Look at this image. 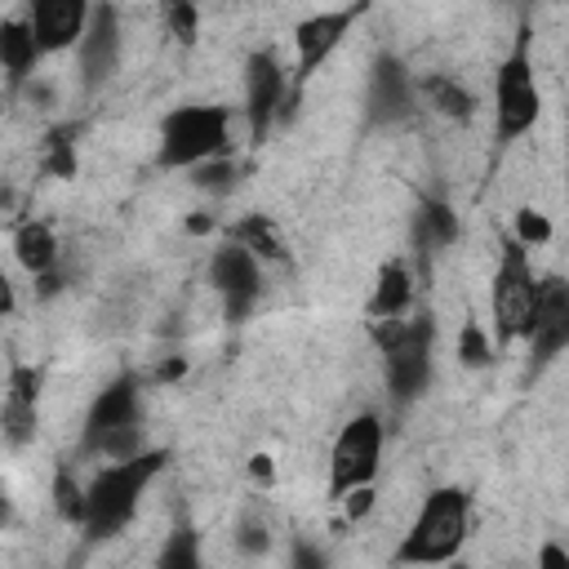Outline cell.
Instances as JSON below:
<instances>
[{"label": "cell", "instance_id": "484cf974", "mask_svg": "<svg viewBox=\"0 0 569 569\" xmlns=\"http://www.w3.org/2000/svg\"><path fill=\"white\" fill-rule=\"evenodd\" d=\"M458 360H462L467 369H485V365L493 360V338H489L476 320H467L462 333H458Z\"/></svg>", "mask_w": 569, "mask_h": 569}, {"label": "cell", "instance_id": "30bf717a", "mask_svg": "<svg viewBox=\"0 0 569 569\" xmlns=\"http://www.w3.org/2000/svg\"><path fill=\"white\" fill-rule=\"evenodd\" d=\"M356 18H360V9H325V13H311L302 27H298V36H293V44H298V67H293V76H289V98L298 102V93H302V84L329 62V53L342 44V36L356 27Z\"/></svg>", "mask_w": 569, "mask_h": 569}, {"label": "cell", "instance_id": "d590c367", "mask_svg": "<svg viewBox=\"0 0 569 569\" xmlns=\"http://www.w3.org/2000/svg\"><path fill=\"white\" fill-rule=\"evenodd\" d=\"M13 525V498H9V485L0 480V529H9Z\"/></svg>", "mask_w": 569, "mask_h": 569}, {"label": "cell", "instance_id": "836d02e7", "mask_svg": "<svg viewBox=\"0 0 569 569\" xmlns=\"http://www.w3.org/2000/svg\"><path fill=\"white\" fill-rule=\"evenodd\" d=\"M13 307H18L13 280H9V276H4V267H0V316H13Z\"/></svg>", "mask_w": 569, "mask_h": 569}, {"label": "cell", "instance_id": "5bb4252c", "mask_svg": "<svg viewBox=\"0 0 569 569\" xmlns=\"http://www.w3.org/2000/svg\"><path fill=\"white\" fill-rule=\"evenodd\" d=\"M84 22H89L84 0H31V9H27V27H31L40 53H58V49L80 44Z\"/></svg>", "mask_w": 569, "mask_h": 569}, {"label": "cell", "instance_id": "f546056e", "mask_svg": "<svg viewBox=\"0 0 569 569\" xmlns=\"http://www.w3.org/2000/svg\"><path fill=\"white\" fill-rule=\"evenodd\" d=\"M236 542H240V551H249V556H262V551L271 547V533H267V525H258V520H240V529H236Z\"/></svg>", "mask_w": 569, "mask_h": 569}, {"label": "cell", "instance_id": "8992f818", "mask_svg": "<svg viewBox=\"0 0 569 569\" xmlns=\"http://www.w3.org/2000/svg\"><path fill=\"white\" fill-rule=\"evenodd\" d=\"M533 298H538V276H533L529 249H520L511 236H502V253H498L493 289H489V316H493V338H498V347L529 333Z\"/></svg>", "mask_w": 569, "mask_h": 569}, {"label": "cell", "instance_id": "d6a6232c", "mask_svg": "<svg viewBox=\"0 0 569 569\" xmlns=\"http://www.w3.org/2000/svg\"><path fill=\"white\" fill-rule=\"evenodd\" d=\"M538 569H569V551L551 538V542H542V551H538Z\"/></svg>", "mask_w": 569, "mask_h": 569}, {"label": "cell", "instance_id": "4fadbf2b", "mask_svg": "<svg viewBox=\"0 0 569 569\" xmlns=\"http://www.w3.org/2000/svg\"><path fill=\"white\" fill-rule=\"evenodd\" d=\"M138 418H142L138 378H133V373H120L116 382H107V387L93 396V405H89V413H84L80 449H89L93 440H102V436H111V431H120V427H138Z\"/></svg>", "mask_w": 569, "mask_h": 569}, {"label": "cell", "instance_id": "603a6c76", "mask_svg": "<svg viewBox=\"0 0 569 569\" xmlns=\"http://www.w3.org/2000/svg\"><path fill=\"white\" fill-rule=\"evenodd\" d=\"M40 164H44L53 178H71V173H76V129H71V124H58V129L44 133Z\"/></svg>", "mask_w": 569, "mask_h": 569}, {"label": "cell", "instance_id": "e0dca14e", "mask_svg": "<svg viewBox=\"0 0 569 569\" xmlns=\"http://www.w3.org/2000/svg\"><path fill=\"white\" fill-rule=\"evenodd\" d=\"M458 231H462V222H458V213H453L449 200L427 196V200L418 204V213H413V253H418L422 271L431 267V258H436L440 249H449V244L458 240Z\"/></svg>", "mask_w": 569, "mask_h": 569}, {"label": "cell", "instance_id": "5b68a950", "mask_svg": "<svg viewBox=\"0 0 569 569\" xmlns=\"http://www.w3.org/2000/svg\"><path fill=\"white\" fill-rule=\"evenodd\" d=\"M538 111H542V93L533 80L529 27H520L511 40V53L498 62V76H493V133H498V142H516L520 133H529L538 124Z\"/></svg>", "mask_w": 569, "mask_h": 569}, {"label": "cell", "instance_id": "ac0fdd59", "mask_svg": "<svg viewBox=\"0 0 569 569\" xmlns=\"http://www.w3.org/2000/svg\"><path fill=\"white\" fill-rule=\"evenodd\" d=\"M413 302V276L400 258L382 262L378 267V280H373V293H369V320H400Z\"/></svg>", "mask_w": 569, "mask_h": 569}, {"label": "cell", "instance_id": "4dcf8cb0", "mask_svg": "<svg viewBox=\"0 0 569 569\" xmlns=\"http://www.w3.org/2000/svg\"><path fill=\"white\" fill-rule=\"evenodd\" d=\"M289 569H329V556L316 542H293L289 551Z\"/></svg>", "mask_w": 569, "mask_h": 569}, {"label": "cell", "instance_id": "2e32d148", "mask_svg": "<svg viewBox=\"0 0 569 569\" xmlns=\"http://www.w3.org/2000/svg\"><path fill=\"white\" fill-rule=\"evenodd\" d=\"M365 107H369V120H373V124H391V120H405V116H409V107H413V76L405 71L400 58L382 53V58L373 62Z\"/></svg>", "mask_w": 569, "mask_h": 569}, {"label": "cell", "instance_id": "e575fe53", "mask_svg": "<svg viewBox=\"0 0 569 569\" xmlns=\"http://www.w3.org/2000/svg\"><path fill=\"white\" fill-rule=\"evenodd\" d=\"M182 373H187V360H182V356H169L156 378H160V382H173V378H182Z\"/></svg>", "mask_w": 569, "mask_h": 569}, {"label": "cell", "instance_id": "7c38bea8", "mask_svg": "<svg viewBox=\"0 0 569 569\" xmlns=\"http://www.w3.org/2000/svg\"><path fill=\"white\" fill-rule=\"evenodd\" d=\"M80 53V76L89 89L107 84V76L120 67V13L116 4H93L89 9V22H84V36L76 44Z\"/></svg>", "mask_w": 569, "mask_h": 569}, {"label": "cell", "instance_id": "6da1fadb", "mask_svg": "<svg viewBox=\"0 0 569 569\" xmlns=\"http://www.w3.org/2000/svg\"><path fill=\"white\" fill-rule=\"evenodd\" d=\"M164 462H169L164 449H142V453L129 458V462H107V467L84 485V520H80L84 538H89V542H102V538L120 533V529L133 520V511H138V502H142V493H147V485L160 476Z\"/></svg>", "mask_w": 569, "mask_h": 569}, {"label": "cell", "instance_id": "3957f363", "mask_svg": "<svg viewBox=\"0 0 569 569\" xmlns=\"http://www.w3.org/2000/svg\"><path fill=\"white\" fill-rule=\"evenodd\" d=\"M231 156V111L227 107H178L160 124V169H200Z\"/></svg>", "mask_w": 569, "mask_h": 569}, {"label": "cell", "instance_id": "277c9868", "mask_svg": "<svg viewBox=\"0 0 569 569\" xmlns=\"http://www.w3.org/2000/svg\"><path fill=\"white\" fill-rule=\"evenodd\" d=\"M373 342L387 365V387L400 405L427 391L431 382V351H436V320L422 311L413 320H373Z\"/></svg>", "mask_w": 569, "mask_h": 569}, {"label": "cell", "instance_id": "52a82bcc", "mask_svg": "<svg viewBox=\"0 0 569 569\" xmlns=\"http://www.w3.org/2000/svg\"><path fill=\"white\" fill-rule=\"evenodd\" d=\"M378 467H382V418L356 413L329 449V498L342 502L351 489L373 485Z\"/></svg>", "mask_w": 569, "mask_h": 569}, {"label": "cell", "instance_id": "d4e9b609", "mask_svg": "<svg viewBox=\"0 0 569 569\" xmlns=\"http://www.w3.org/2000/svg\"><path fill=\"white\" fill-rule=\"evenodd\" d=\"M53 507H58V516L71 520V525L84 520V485L71 476V467H58V471H53Z\"/></svg>", "mask_w": 569, "mask_h": 569}, {"label": "cell", "instance_id": "4316f807", "mask_svg": "<svg viewBox=\"0 0 569 569\" xmlns=\"http://www.w3.org/2000/svg\"><path fill=\"white\" fill-rule=\"evenodd\" d=\"M511 240H516L520 249H542V244L551 240V218L538 213L533 204H525V209L516 213V231H511Z\"/></svg>", "mask_w": 569, "mask_h": 569}, {"label": "cell", "instance_id": "83f0119b", "mask_svg": "<svg viewBox=\"0 0 569 569\" xmlns=\"http://www.w3.org/2000/svg\"><path fill=\"white\" fill-rule=\"evenodd\" d=\"M196 178V187H204V191H227L231 182H236V164H231V156L227 160H209V164H200V169H191Z\"/></svg>", "mask_w": 569, "mask_h": 569}, {"label": "cell", "instance_id": "44dd1931", "mask_svg": "<svg viewBox=\"0 0 569 569\" xmlns=\"http://www.w3.org/2000/svg\"><path fill=\"white\" fill-rule=\"evenodd\" d=\"M13 258L40 280V276H49L53 267H58V236L44 227V222H22L18 231H13Z\"/></svg>", "mask_w": 569, "mask_h": 569}, {"label": "cell", "instance_id": "cb8c5ba5", "mask_svg": "<svg viewBox=\"0 0 569 569\" xmlns=\"http://www.w3.org/2000/svg\"><path fill=\"white\" fill-rule=\"evenodd\" d=\"M156 569H204L196 529H187V525H182V529H173V533L164 538L160 556H156Z\"/></svg>", "mask_w": 569, "mask_h": 569}, {"label": "cell", "instance_id": "1f68e13d", "mask_svg": "<svg viewBox=\"0 0 569 569\" xmlns=\"http://www.w3.org/2000/svg\"><path fill=\"white\" fill-rule=\"evenodd\" d=\"M342 511H347V520H365V516L373 511V485H365V489H351V493L342 498Z\"/></svg>", "mask_w": 569, "mask_h": 569}, {"label": "cell", "instance_id": "8d00e7d4", "mask_svg": "<svg viewBox=\"0 0 569 569\" xmlns=\"http://www.w3.org/2000/svg\"><path fill=\"white\" fill-rule=\"evenodd\" d=\"M249 476H253V480H271V458H267V453L249 458Z\"/></svg>", "mask_w": 569, "mask_h": 569}, {"label": "cell", "instance_id": "8fae6325", "mask_svg": "<svg viewBox=\"0 0 569 569\" xmlns=\"http://www.w3.org/2000/svg\"><path fill=\"white\" fill-rule=\"evenodd\" d=\"M529 356H533V369L551 365L565 347H569V284L560 276H547L538 280V298H533V320H529Z\"/></svg>", "mask_w": 569, "mask_h": 569}, {"label": "cell", "instance_id": "7a4b0ae2", "mask_svg": "<svg viewBox=\"0 0 569 569\" xmlns=\"http://www.w3.org/2000/svg\"><path fill=\"white\" fill-rule=\"evenodd\" d=\"M467 533H471V493L458 485H440L422 498L413 525L405 529L396 547V565H413V569L445 565L462 551Z\"/></svg>", "mask_w": 569, "mask_h": 569}, {"label": "cell", "instance_id": "ba28073f", "mask_svg": "<svg viewBox=\"0 0 569 569\" xmlns=\"http://www.w3.org/2000/svg\"><path fill=\"white\" fill-rule=\"evenodd\" d=\"M293 111L289 98V76L276 49H253L244 62V120H249V138L262 142L267 129L276 120H284Z\"/></svg>", "mask_w": 569, "mask_h": 569}, {"label": "cell", "instance_id": "9a60e30c", "mask_svg": "<svg viewBox=\"0 0 569 569\" xmlns=\"http://www.w3.org/2000/svg\"><path fill=\"white\" fill-rule=\"evenodd\" d=\"M40 369L36 365H13L9 369V387H4V405H0V431L9 445H27L36 436V418H40Z\"/></svg>", "mask_w": 569, "mask_h": 569}, {"label": "cell", "instance_id": "ffe728a7", "mask_svg": "<svg viewBox=\"0 0 569 569\" xmlns=\"http://www.w3.org/2000/svg\"><path fill=\"white\" fill-rule=\"evenodd\" d=\"M413 93H422L427 107L440 111L445 120H467V116L476 111V93H471L462 80L445 76V71H427L422 80H413Z\"/></svg>", "mask_w": 569, "mask_h": 569}, {"label": "cell", "instance_id": "74e56055", "mask_svg": "<svg viewBox=\"0 0 569 569\" xmlns=\"http://www.w3.org/2000/svg\"><path fill=\"white\" fill-rule=\"evenodd\" d=\"M187 231H191V236H204V231H213V218L196 213V218H187Z\"/></svg>", "mask_w": 569, "mask_h": 569}, {"label": "cell", "instance_id": "9c48e42d", "mask_svg": "<svg viewBox=\"0 0 569 569\" xmlns=\"http://www.w3.org/2000/svg\"><path fill=\"white\" fill-rule=\"evenodd\" d=\"M209 284L218 289L227 320L240 325V320H249V311H253V302H258V293H262V262H258L244 244L227 240V244H218L213 258H209Z\"/></svg>", "mask_w": 569, "mask_h": 569}, {"label": "cell", "instance_id": "f1b7e54d", "mask_svg": "<svg viewBox=\"0 0 569 569\" xmlns=\"http://www.w3.org/2000/svg\"><path fill=\"white\" fill-rule=\"evenodd\" d=\"M164 18H169V31H173L178 40H196V22H200V9H196V4L178 0V4L164 9Z\"/></svg>", "mask_w": 569, "mask_h": 569}, {"label": "cell", "instance_id": "7402d4cb", "mask_svg": "<svg viewBox=\"0 0 569 569\" xmlns=\"http://www.w3.org/2000/svg\"><path fill=\"white\" fill-rule=\"evenodd\" d=\"M231 240L244 244L258 262H280V258H284V244H280L276 222H271L267 213H249V218H240V222L231 227Z\"/></svg>", "mask_w": 569, "mask_h": 569}, {"label": "cell", "instance_id": "d6986e66", "mask_svg": "<svg viewBox=\"0 0 569 569\" xmlns=\"http://www.w3.org/2000/svg\"><path fill=\"white\" fill-rule=\"evenodd\" d=\"M40 44L27 27V18H4L0 22V67L9 76V84H27L36 76V62H40Z\"/></svg>", "mask_w": 569, "mask_h": 569}]
</instances>
